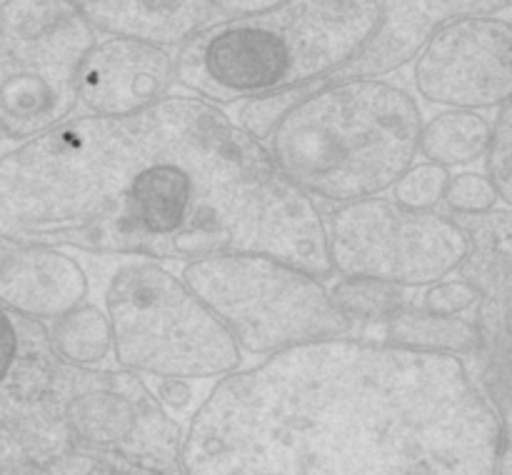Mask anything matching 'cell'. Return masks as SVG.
I'll list each match as a JSON object with an SVG mask.
<instances>
[{
  "label": "cell",
  "instance_id": "30bf717a",
  "mask_svg": "<svg viewBox=\"0 0 512 475\" xmlns=\"http://www.w3.org/2000/svg\"><path fill=\"white\" fill-rule=\"evenodd\" d=\"M415 90L445 108H498L512 93V30L500 15L440 25L413 60Z\"/></svg>",
  "mask_w": 512,
  "mask_h": 475
},
{
  "label": "cell",
  "instance_id": "ffe728a7",
  "mask_svg": "<svg viewBox=\"0 0 512 475\" xmlns=\"http://www.w3.org/2000/svg\"><path fill=\"white\" fill-rule=\"evenodd\" d=\"M450 180V168L425 160L413 163L393 185V200L408 210H433L443 203L445 185Z\"/></svg>",
  "mask_w": 512,
  "mask_h": 475
},
{
  "label": "cell",
  "instance_id": "277c9868",
  "mask_svg": "<svg viewBox=\"0 0 512 475\" xmlns=\"http://www.w3.org/2000/svg\"><path fill=\"white\" fill-rule=\"evenodd\" d=\"M423 113L408 88L385 78L308 85L270 133V158L308 198L325 203L383 195L418 158Z\"/></svg>",
  "mask_w": 512,
  "mask_h": 475
},
{
  "label": "cell",
  "instance_id": "e0dca14e",
  "mask_svg": "<svg viewBox=\"0 0 512 475\" xmlns=\"http://www.w3.org/2000/svg\"><path fill=\"white\" fill-rule=\"evenodd\" d=\"M488 140L490 120L485 115L478 110L450 108L423 123L418 153L445 168H460L478 163L485 155Z\"/></svg>",
  "mask_w": 512,
  "mask_h": 475
},
{
  "label": "cell",
  "instance_id": "9a60e30c",
  "mask_svg": "<svg viewBox=\"0 0 512 475\" xmlns=\"http://www.w3.org/2000/svg\"><path fill=\"white\" fill-rule=\"evenodd\" d=\"M95 30L180 48L213 20L210 0H73Z\"/></svg>",
  "mask_w": 512,
  "mask_h": 475
},
{
  "label": "cell",
  "instance_id": "7a4b0ae2",
  "mask_svg": "<svg viewBox=\"0 0 512 475\" xmlns=\"http://www.w3.org/2000/svg\"><path fill=\"white\" fill-rule=\"evenodd\" d=\"M508 423L460 355L345 335L220 375L180 468L195 475H493Z\"/></svg>",
  "mask_w": 512,
  "mask_h": 475
},
{
  "label": "cell",
  "instance_id": "2e32d148",
  "mask_svg": "<svg viewBox=\"0 0 512 475\" xmlns=\"http://www.w3.org/2000/svg\"><path fill=\"white\" fill-rule=\"evenodd\" d=\"M383 328L385 340L403 348L448 355H473L480 350V333L473 320L413 308L410 303L390 315Z\"/></svg>",
  "mask_w": 512,
  "mask_h": 475
},
{
  "label": "cell",
  "instance_id": "d6986e66",
  "mask_svg": "<svg viewBox=\"0 0 512 475\" xmlns=\"http://www.w3.org/2000/svg\"><path fill=\"white\" fill-rule=\"evenodd\" d=\"M330 300L355 325H383L403 305L405 288L365 275H338L328 288Z\"/></svg>",
  "mask_w": 512,
  "mask_h": 475
},
{
  "label": "cell",
  "instance_id": "5b68a950",
  "mask_svg": "<svg viewBox=\"0 0 512 475\" xmlns=\"http://www.w3.org/2000/svg\"><path fill=\"white\" fill-rule=\"evenodd\" d=\"M380 0H285L210 20L180 45L175 80L210 103L313 85L348 63L378 23Z\"/></svg>",
  "mask_w": 512,
  "mask_h": 475
},
{
  "label": "cell",
  "instance_id": "8992f818",
  "mask_svg": "<svg viewBox=\"0 0 512 475\" xmlns=\"http://www.w3.org/2000/svg\"><path fill=\"white\" fill-rule=\"evenodd\" d=\"M110 353L120 368L153 378L208 380L243 365L223 323L183 278L153 258L128 255L103 288Z\"/></svg>",
  "mask_w": 512,
  "mask_h": 475
},
{
  "label": "cell",
  "instance_id": "7c38bea8",
  "mask_svg": "<svg viewBox=\"0 0 512 475\" xmlns=\"http://www.w3.org/2000/svg\"><path fill=\"white\" fill-rule=\"evenodd\" d=\"M512 0H380L378 23L358 53L313 85L350 78H385L418 55L425 40L465 15H500Z\"/></svg>",
  "mask_w": 512,
  "mask_h": 475
},
{
  "label": "cell",
  "instance_id": "5bb4252c",
  "mask_svg": "<svg viewBox=\"0 0 512 475\" xmlns=\"http://www.w3.org/2000/svg\"><path fill=\"white\" fill-rule=\"evenodd\" d=\"M90 280L83 265L55 245H13L0 263V305L30 320H53L83 303Z\"/></svg>",
  "mask_w": 512,
  "mask_h": 475
},
{
  "label": "cell",
  "instance_id": "4316f807",
  "mask_svg": "<svg viewBox=\"0 0 512 475\" xmlns=\"http://www.w3.org/2000/svg\"><path fill=\"white\" fill-rule=\"evenodd\" d=\"M8 250H10V243H8V240L0 238V263H3V260H5V255H8Z\"/></svg>",
  "mask_w": 512,
  "mask_h": 475
},
{
  "label": "cell",
  "instance_id": "7402d4cb",
  "mask_svg": "<svg viewBox=\"0 0 512 475\" xmlns=\"http://www.w3.org/2000/svg\"><path fill=\"white\" fill-rule=\"evenodd\" d=\"M498 200L500 195L495 190L493 180L485 173H475V170L450 175L443 193V203L448 205L453 215L485 213V210H493Z\"/></svg>",
  "mask_w": 512,
  "mask_h": 475
},
{
  "label": "cell",
  "instance_id": "cb8c5ba5",
  "mask_svg": "<svg viewBox=\"0 0 512 475\" xmlns=\"http://www.w3.org/2000/svg\"><path fill=\"white\" fill-rule=\"evenodd\" d=\"M420 308L433 310V313L443 315H463L475 308L478 303V290L468 283V280H435V283L425 285L423 300Z\"/></svg>",
  "mask_w": 512,
  "mask_h": 475
},
{
  "label": "cell",
  "instance_id": "44dd1931",
  "mask_svg": "<svg viewBox=\"0 0 512 475\" xmlns=\"http://www.w3.org/2000/svg\"><path fill=\"white\" fill-rule=\"evenodd\" d=\"M305 93H308V85H298V88H283L273 90V93H260L253 95V98H245L238 115H235V123H238L245 133L253 135L255 140L265 143V140L270 138V133L275 130V125L280 123V118H283Z\"/></svg>",
  "mask_w": 512,
  "mask_h": 475
},
{
  "label": "cell",
  "instance_id": "d4e9b609",
  "mask_svg": "<svg viewBox=\"0 0 512 475\" xmlns=\"http://www.w3.org/2000/svg\"><path fill=\"white\" fill-rule=\"evenodd\" d=\"M213 10L223 18H243V15H258L270 8H278L285 0H210Z\"/></svg>",
  "mask_w": 512,
  "mask_h": 475
},
{
  "label": "cell",
  "instance_id": "484cf974",
  "mask_svg": "<svg viewBox=\"0 0 512 475\" xmlns=\"http://www.w3.org/2000/svg\"><path fill=\"white\" fill-rule=\"evenodd\" d=\"M158 380L160 385L153 390V393L158 395V400L165 405V408H175V410L188 408L190 400H193L188 380H173V378H158Z\"/></svg>",
  "mask_w": 512,
  "mask_h": 475
},
{
  "label": "cell",
  "instance_id": "52a82bcc",
  "mask_svg": "<svg viewBox=\"0 0 512 475\" xmlns=\"http://www.w3.org/2000/svg\"><path fill=\"white\" fill-rule=\"evenodd\" d=\"M180 278L228 328L238 348L253 355L353 330L323 280L275 255H205L188 260Z\"/></svg>",
  "mask_w": 512,
  "mask_h": 475
},
{
  "label": "cell",
  "instance_id": "8fae6325",
  "mask_svg": "<svg viewBox=\"0 0 512 475\" xmlns=\"http://www.w3.org/2000/svg\"><path fill=\"white\" fill-rule=\"evenodd\" d=\"M468 238L463 263L458 265L463 280L478 290L475 328L480 333V350L488 365L490 400L500 418L508 423V378H510V263H512V218L510 210L493 208L475 215H455Z\"/></svg>",
  "mask_w": 512,
  "mask_h": 475
},
{
  "label": "cell",
  "instance_id": "4fadbf2b",
  "mask_svg": "<svg viewBox=\"0 0 512 475\" xmlns=\"http://www.w3.org/2000/svg\"><path fill=\"white\" fill-rule=\"evenodd\" d=\"M175 80L168 48L135 38L95 40L78 73V105L93 115H123L168 95Z\"/></svg>",
  "mask_w": 512,
  "mask_h": 475
},
{
  "label": "cell",
  "instance_id": "ac0fdd59",
  "mask_svg": "<svg viewBox=\"0 0 512 475\" xmlns=\"http://www.w3.org/2000/svg\"><path fill=\"white\" fill-rule=\"evenodd\" d=\"M48 338L60 358L75 365H100L110 358V325L100 305L80 303L48 320Z\"/></svg>",
  "mask_w": 512,
  "mask_h": 475
},
{
  "label": "cell",
  "instance_id": "f1b7e54d",
  "mask_svg": "<svg viewBox=\"0 0 512 475\" xmlns=\"http://www.w3.org/2000/svg\"><path fill=\"white\" fill-rule=\"evenodd\" d=\"M0 3H3V0H0Z\"/></svg>",
  "mask_w": 512,
  "mask_h": 475
},
{
  "label": "cell",
  "instance_id": "6da1fadb",
  "mask_svg": "<svg viewBox=\"0 0 512 475\" xmlns=\"http://www.w3.org/2000/svg\"><path fill=\"white\" fill-rule=\"evenodd\" d=\"M0 155V238L98 255L268 253L335 275L323 215L268 148L200 95L78 115Z\"/></svg>",
  "mask_w": 512,
  "mask_h": 475
},
{
  "label": "cell",
  "instance_id": "3957f363",
  "mask_svg": "<svg viewBox=\"0 0 512 475\" xmlns=\"http://www.w3.org/2000/svg\"><path fill=\"white\" fill-rule=\"evenodd\" d=\"M20 353L0 385V475H160L183 428L128 368L60 358L40 320L18 315Z\"/></svg>",
  "mask_w": 512,
  "mask_h": 475
},
{
  "label": "cell",
  "instance_id": "ba28073f",
  "mask_svg": "<svg viewBox=\"0 0 512 475\" xmlns=\"http://www.w3.org/2000/svg\"><path fill=\"white\" fill-rule=\"evenodd\" d=\"M95 28L73 0L0 3V135L25 140L78 108Z\"/></svg>",
  "mask_w": 512,
  "mask_h": 475
},
{
  "label": "cell",
  "instance_id": "83f0119b",
  "mask_svg": "<svg viewBox=\"0 0 512 475\" xmlns=\"http://www.w3.org/2000/svg\"><path fill=\"white\" fill-rule=\"evenodd\" d=\"M0 140H3V135H0Z\"/></svg>",
  "mask_w": 512,
  "mask_h": 475
},
{
  "label": "cell",
  "instance_id": "9c48e42d",
  "mask_svg": "<svg viewBox=\"0 0 512 475\" xmlns=\"http://www.w3.org/2000/svg\"><path fill=\"white\" fill-rule=\"evenodd\" d=\"M330 265L400 288H425L463 263L468 238L455 215L408 210L383 195L350 200L323 218Z\"/></svg>",
  "mask_w": 512,
  "mask_h": 475
},
{
  "label": "cell",
  "instance_id": "603a6c76",
  "mask_svg": "<svg viewBox=\"0 0 512 475\" xmlns=\"http://www.w3.org/2000/svg\"><path fill=\"white\" fill-rule=\"evenodd\" d=\"M485 163H488V178L493 180L500 200L505 205L512 203V138H510V100L498 105V118L490 125V140L485 148Z\"/></svg>",
  "mask_w": 512,
  "mask_h": 475
}]
</instances>
